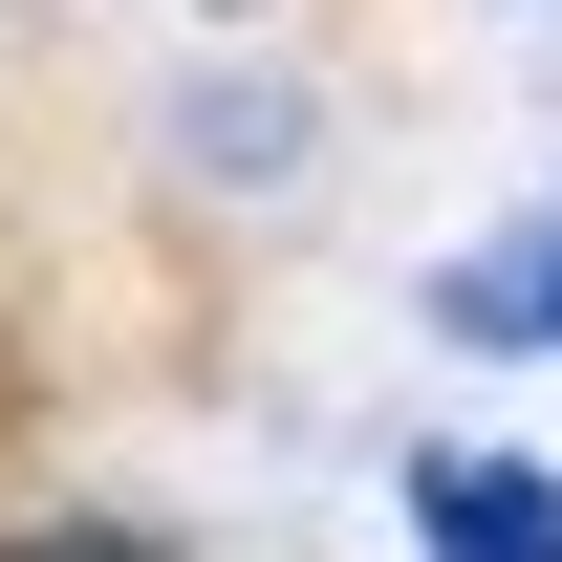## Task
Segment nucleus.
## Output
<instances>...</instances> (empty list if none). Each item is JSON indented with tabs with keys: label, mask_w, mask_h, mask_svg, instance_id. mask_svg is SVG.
<instances>
[{
	"label": "nucleus",
	"mask_w": 562,
	"mask_h": 562,
	"mask_svg": "<svg viewBox=\"0 0 562 562\" xmlns=\"http://www.w3.org/2000/svg\"><path fill=\"white\" fill-rule=\"evenodd\" d=\"M412 541L432 562H562V454H412Z\"/></svg>",
	"instance_id": "f257e3e1"
},
{
	"label": "nucleus",
	"mask_w": 562,
	"mask_h": 562,
	"mask_svg": "<svg viewBox=\"0 0 562 562\" xmlns=\"http://www.w3.org/2000/svg\"><path fill=\"white\" fill-rule=\"evenodd\" d=\"M432 325H454V347H562V216L519 238V260H454V281H432Z\"/></svg>",
	"instance_id": "f03ea898"
}]
</instances>
